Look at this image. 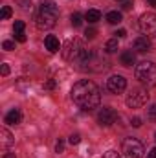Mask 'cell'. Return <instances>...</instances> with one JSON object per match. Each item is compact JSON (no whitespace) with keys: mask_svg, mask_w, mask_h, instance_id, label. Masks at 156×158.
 <instances>
[{"mask_svg":"<svg viewBox=\"0 0 156 158\" xmlns=\"http://www.w3.org/2000/svg\"><path fill=\"white\" fill-rule=\"evenodd\" d=\"M72 101L77 105L81 110H92L99 105L101 101V94H99V88L96 83L88 81V79H83L77 81L72 88Z\"/></svg>","mask_w":156,"mask_h":158,"instance_id":"1","label":"cell"},{"mask_svg":"<svg viewBox=\"0 0 156 158\" xmlns=\"http://www.w3.org/2000/svg\"><path fill=\"white\" fill-rule=\"evenodd\" d=\"M57 17H59V7L53 4V2H44L40 4L39 13L35 17V22H37V28L39 30H50L55 26L57 22Z\"/></svg>","mask_w":156,"mask_h":158,"instance_id":"2","label":"cell"},{"mask_svg":"<svg viewBox=\"0 0 156 158\" xmlns=\"http://www.w3.org/2000/svg\"><path fill=\"white\" fill-rule=\"evenodd\" d=\"M136 79L140 83H143L145 86H156V64L143 61L136 66Z\"/></svg>","mask_w":156,"mask_h":158,"instance_id":"3","label":"cell"},{"mask_svg":"<svg viewBox=\"0 0 156 158\" xmlns=\"http://www.w3.org/2000/svg\"><path fill=\"white\" fill-rule=\"evenodd\" d=\"M121 153L125 155V158H142L143 156V143L136 138H127V140H123Z\"/></svg>","mask_w":156,"mask_h":158,"instance_id":"4","label":"cell"},{"mask_svg":"<svg viewBox=\"0 0 156 158\" xmlns=\"http://www.w3.org/2000/svg\"><path fill=\"white\" fill-rule=\"evenodd\" d=\"M147 101H149V92L143 90V88H134V90L129 94V98H127V105H129L130 109H140V107H143Z\"/></svg>","mask_w":156,"mask_h":158,"instance_id":"5","label":"cell"},{"mask_svg":"<svg viewBox=\"0 0 156 158\" xmlns=\"http://www.w3.org/2000/svg\"><path fill=\"white\" fill-rule=\"evenodd\" d=\"M140 30L145 35H154L156 33V13H143L140 17Z\"/></svg>","mask_w":156,"mask_h":158,"instance_id":"6","label":"cell"},{"mask_svg":"<svg viewBox=\"0 0 156 158\" xmlns=\"http://www.w3.org/2000/svg\"><path fill=\"white\" fill-rule=\"evenodd\" d=\"M107 88L112 94H121L127 88V79L123 77V76H110V77L107 79Z\"/></svg>","mask_w":156,"mask_h":158,"instance_id":"7","label":"cell"},{"mask_svg":"<svg viewBox=\"0 0 156 158\" xmlns=\"http://www.w3.org/2000/svg\"><path fill=\"white\" fill-rule=\"evenodd\" d=\"M116 119H117V112L114 110V109H109V107L101 109L99 114H97V121H99V125H105V127L112 125Z\"/></svg>","mask_w":156,"mask_h":158,"instance_id":"8","label":"cell"},{"mask_svg":"<svg viewBox=\"0 0 156 158\" xmlns=\"http://www.w3.org/2000/svg\"><path fill=\"white\" fill-rule=\"evenodd\" d=\"M134 50L138 52V53H145V52H149L151 50V40L147 35H143V37H138V39L134 40Z\"/></svg>","mask_w":156,"mask_h":158,"instance_id":"9","label":"cell"},{"mask_svg":"<svg viewBox=\"0 0 156 158\" xmlns=\"http://www.w3.org/2000/svg\"><path fill=\"white\" fill-rule=\"evenodd\" d=\"M44 46H46V50H48L50 53H57V52L61 50L59 39H57L55 35H46V39H44Z\"/></svg>","mask_w":156,"mask_h":158,"instance_id":"10","label":"cell"},{"mask_svg":"<svg viewBox=\"0 0 156 158\" xmlns=\"http://www.w3.org/2000/svg\"><path fill=\"white\" fill-rule=\"evenodd\" d=\"M4 121L9 123V125H18V123L22 121V112H20L18 109H13V110H9V112L6 114Z\"/></svg>","mask_w":156,"mask_h":158,"instance_id":"11","label":"cell"},{"mask_svg":"<svg viewBox=\"0 0 156 158\" xmlns=\"http://www.w3.org/2000/svg\"><path fill=\"white\" fill-rule=\"evenodd\" d=\"M119 61H121V64H123V66H132V64H134V61H136V55H134V52H132V50H127V52H123V53H121Z\"/></svg>","mask_w":156,"mask_h":158,"instance_id":"12","label":"cell"},{"mask_svg":"<svg viewBox=\"0 0 156 158\" xmlns=\"http://www.w3.org/2000/svg\"><path fill=\"white\" fill-rule=\"evenodd\" d=\"M0 136H2V138H0V142H2V147H4V149H7V147L15 142V140H13V136H11V132H9L7 129H2V131H0Z\"/></svg>","mask_w":156,"mask_h":158,"instance_id":"13","label":"cell"},{"mask_svg":"<svg viewBox=\"0 0 156 158\" xmlns=\"http://www.w3.org/2000/svg\"><path fill=\"white\" fill-rule=\"evenodd\" d=\"M84 19L90 22V24H96L97 20H101V11L99 9H88L84 13Z\"/></svg>","mask_w":156,"mask_h":158,"instance_id":"14","label":"cell"},{"mask_svg":"<svg viewBox=\"0 0 156 158\" xmlns=\"http://www.w3.org/2000/svg\"><path fill=\"white\" fill-rule=\"evenodd\" d=\"M107 22L109 24H119L121 22V13L119 11H109L107 13Z\"/></svg>","mask_w":156,"mask_h":158,"instance_id":"15","label":"cell"},{"mask_svg":"<svg viewBox=\"0 0 156 158\" xmlns=\"http://www.w3.org/2000/svg\"><path fill=\"white\" fill-rule=\"evenodd\" d=\"M105 50H107V53H114L117 52V39H110L107 44H105Z\"/></svg>","mask_w":156,"mask_h":158,"instance_id":"16","label":"cell"},{"mask_svg":"<svg viewBox=\"0 0 156 158\" xmlns=\"http://www.w3.org/2000/svg\"><path fill=\"white\" fill-rule=\"evenodd\" d=\"M24 28H26V24L22 20H15V24H13V31L15 33H24Z\"/></svg>","mask_w":156,"mask_h":158,"instance_id":"17","label":"cell"},{"mask_svg":"<svg viewBox=\"0 0 156 158\" xmlns=\"http://www.w3.org/2000/svg\"><path fill=\"white\" fill-rule=\"evenodd\" d=\"M72 24H74L76 28H79V26L83 24V15H81V13H74V15H72Z\"/></svg>","mask_w":156,"mask_h":158,"instance_id":"18","label":"cell"},{"mask_svg":"<svg viewBox=\"0 0 156 158\" xmlns=\"http://www.w3.org/2000/svg\"><path fill=\"white\" fill-rule=\"evenodd\" d=\"M9 17H11V7H9V6H4V7H2V13H0V19L6 20V19H9Z\"/></svg>","mask_w":156,"mask_h":158,"instance_id":"19","label":"cell"},{"mask_svg":"<svg viewBox=\"0 0 156 158\" xmlns=\"http://www.w3.org/2000/svg\"><path fill=\"white\" fill-rule=\"evenodd\" d=\"M97 35V30L96 28H86V31H84V37L86 39H94Z\"/></svg>","mask_w":156,"mask_h":158,"instance_id":"20","label":"cell"},{"mask_svg":"<svg viewBox=\"0 0 156 158\" xmlns=\"http://www.w3.org/2000/svg\"><path fill=\"white\" fill-rule=\"evenodd\" d=\"M2 48L7 50V52H9V50H15V42H13V40H4V42H2Z\"/></svg>","mask_w":156,"mask_h":158,"instance_id":"21","label":"cell"},{"mask_svg":"<svg viewBox=\"0 0 156 158\" xmlns=\"http://www.w3.org/2000/svg\"><path fill=\"white\" fill-rule=\"evenodd\" d=\"M147 116H149V119H153V121H156V105H153V107L149 109Z\"/></svg>","mask_w":156,"mask_h":158,"instance_id":"22","label":"cell"},{"mask_svg":"<svg viewBox=\"0 0 156 158\" xmlns=\"http://www.w3.org/2000/svg\"><path fill=\"white\" fill-rule=\"evenodd\" d=\"M103 158H121V156H119L117 151H107V153L103 155Z\"/></svg>","mask_w":156,"mask_h":158,"instance_id":"23","label":"cell"},{"mask_svg":"<svg viewBox=\"0 0 156 158\" xmlns=\"http://www.w3.org/2000/svg\"><path fill=\"white\" fill-rule=\"evenodd\" d=\"M79 142H81V136H79L77 132H76V134H72V136H70V143H72V145H77Z\"/></svg>","mask_w":156,"mask_h":158,"instance_id":"24","label":"cell"},{"mask_svg":"<svg viewBox=\"0 0 156 158\" xmlns=\"http://www.w3.org/2000/svg\"><path fill=\"white\" fill-rule=\"evenodd\" d=\"M132 6H134V2H132V0H127V2H123L121 9H123V11H129V9H132Z\"/></svg>","mask_w":156,"mask_h":158,"instance_id":"25","label":"cell"},{"mask_svg":"<svg viewBox=\"0 0 156 158\" xmlns=\"http://www.w3.org/2000/svg\"><path fill=\"white\" fill-rule=\"evenodd\" d=\"M63 151H64V142L59 140V142L55 143V153H63Z\"/></svg>","mask_w":156,"mask_h":158,"instance_id":"26","label":"cell"},{"mask_svg":"<svg viewBox=\"0 0 156 158\" xmlns=\"http://www.w3.org/2000/svg\"><path fill=\"white\" fill-rule=\"evenodd\" d=\"M130 125H132V127H136V129H138V127H142V118H132V119H130Z\"/></svg>","mask_w":156,"mask_h":158,"instance_id":"27","label":"cell"},{"mask_svg":"<svg viewBox=\"0 0 156 158\" xmlns=\"http://www.w3.org/2000/svg\"><path fill=\"white\" fill-rule=\"evenodd\" d=\"M51 88H55V81L53 79H50L48 83H44V90H51Z\"/></svg>","mask_w":156,"mask_h":158,"instance_id":"28","label":"cell"},{"mask_svg":"<svg viewBox=\"0 0 156 158\" xmlns=\"http://www.w3.org/2000/svg\"><path fill=\"white\" fill-rule=\"evenodd\" d=\"M15 39L18 42H26V33H15Z\"/></svg>","mask_w":156,"mask_h":158,"instance_id":"29","label":"cell"},{"mask_svg":"<svg viewBox=\"0 0 156 158\" xmlns=\"http://www.w3.org/2000/svg\"><path fill=\"white\" fill-rule=\"evenodd\" d=\"M114 35H116V39H123V37L127 35V31H125V30H117Z\"/></svg>","mask_w":156,"mask_h":158,"instance_id":"30","label":"cell"},{"mask_svg":"<svg viewBox=\"0 0 156 158\" xmlns=\"http://www.w3.org/2000/svg\"><path fill=\"white\" fill-rule=\"evenodd\" d=\"M0 72H2V76L6 77V76L9 74V66H7V64H2V70H0Z\"/></svg>","mask_w":156,"mask_h":158,"instance_id":"31","label":"cell"},{"mask_svg":"<svg viewBox=\"0 0 156 158\" xmlns=\"http://www.w3.org/2000/svg\"><path fill=\"white\" fill-rule=\"evenodd\" d=\"M147 158H156V147H154V149H151V151H149V155H147Z\"/></svg>","mask_w":156,"mask_h":158,"instance_id":"32","label":"cell"},{"mask_svg":"<svg viewBox=\"0 0 156 158\" xmlns=\"http://www.w3.org/2000/svg\"><path fill=\"white\" fill-rule=\"evenodd\" d=\"M147 4H149V6H153V7H156V0H147Z\"/></svg>","mask_w":156,"mask_h":158,"instance_id":"33","label":"cell"},{"mask_svg":"<svg viewBox=\"0 0 156 158\" xmlns=\"http://www.w3.org/2000/svg\"><path fill=\"white\" fill-rule=\"evenodd\" d=\"M4 158H15V155H13V153H9V155H4Z\"/></svg>","mask_w":156,"mask_h":158,"instance_id":"34","label":"cell"},{"mask_svg":"<svg viewBox=\"0 0 156 158\" xmlns=\"http://www.w3.org/2000/svg\"><path fill=\"white\" fill-rule=\"evenodd\" d=\"M117 2H119V0H117Z\"/></svg>","mask_w":156,"mask_h":158,"instance_id":"35","label":"cell"}]
</instances>
